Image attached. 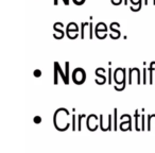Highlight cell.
<instances>
[{"mask_svg": "<svg viewBox=\"0 0 155 153\" xmlns=\"http://www.w3.org/2000/svg\"><path fill=\"white\" fill-rule=\"evenodd\" d=\"M147 70H148V68L144 67L143 68V77H142V83H143V84H146L147 83V78H148V77H147Z\"/></svg>", "mask_w": 155, "mask_h": 153, "instance_id": "obj_15", "label": "cell"}, {"mask_svg": "<svg viewBox=\"0 0 155 153\" xmlns=\"http://www.w3.org/2000/svg\"><path fill=\"white\" fill-rule=\"evenodd\" d=\"M72 80L75 84H82L86 80V73L83 68H75L72 72Z\"/></svg>", "mask_w": 155, "mask_h": 153, "instance_id": "obj_2", "label": "cell"}, {"mask_svg": "<svg viewBox=\"0 0 155 153\" xmlns=\"http://www.w3.org/2000/svg\"><path fill=\"white\" fill-rule=\"evenodd\" d=\"M33 121H34L35 123H39L41 121V116H35L34 118H33Z\"/></svg>", "mask_w": 155, "mask_h": 153, "instance_id": "obj_23", "label": "cell"}, {"mask_svg": "<svg viewBox=\"0 0 155 153\" xmlns=\"http://www.w3.org/2000/svg\"><path fill=\"white\" fill-rule=\"evenodd\" d=\"M89 29H91V30H89V38H93V22H89Z\"/></svg>", "mask_w": 155, "mask_h": 153, "instance_id": "obj_18", "label": "cell"}, {"mask_svg": "<svg viewBox=\"0 0 155 153\" xmlns=\"http://www.w3.org/2000/svg\"><path fill=\"white\" fill-rule=\"evenodd\" d=\"M146 128H144V115L141 116V131H144Z\"/></svg>", "mask_w": 155, "mask_h": 153, "instance_id": "obj_22", "label": "cell"}, {"mask_svg": "<svg viewBox=\"0 0 155 153\" xmlns=\"http://www.w3.org/2000/svg\"><path fill=\"white\" fill-rule=\"evenodd\" d=\"M85 115L84 114H81L78 116V131H81V122H82V119L85 118Z\"/></svg>", "mask_w": 155, "mask_h": 153, "instance_id": "obj_10", "label": "cell"}, {"mask_svg": "<svg viewBox=\"0 0 155 153\" xmlns=\"http://www.w3.org/2000/svg\"><path fill=\"white\" fill-rule=\"evenodd\" d=\"M127 125L129 127V131H131L132 130V117L131 116L127 118V120L125 121V122H121L120 130H122V131H127V128H125Z\"/></svg>", "mask_w": 155, "mask_h": 153, "instance_id": "obj_3", "label": "cell"}, {"mask_svg": "<svg viewBox=\"0 0 155 153\" xmlns=\"http://www.w3.org/2000/svg\"><path fill=\"white\" fill-rule=\"evenodd\" d=\"M77 130V117L75 115H72V131H75Z\"/></svg>", "mask_w": 155, "mask_h": 153, "instance_id": "obj_13", "label": "cell"}, {"mask_svg": "<svg viewBox=\"0 0 155 153\" xmlns=\"http://www.w3.org/2000/svg\"><path fill=\"white\" fill-rule=\"evenodd\" d=\"M125 72H127V69L125 68H117L114 73V78L116 83L121 85L123 88H124L125 84H127V82H125Z\"/></svg>", "mask_w": 155, "mask_h": 153, "instance_id": "obj_1", "label": "cell"}, {"mask_svg": "<svg viewBox=\"0 0 155 153\" xmlns=\"http://www.w3.org/2000/svg\"><path fill=\"white\" fill-rule=\"evenodd\" d=\"M54 84H58V70L55 66H54Z\"/></svg>", "mask_w": 155, "mask_h": 153, "instance_id": "obj_12", "label": "cell"}, {"mask_svg": "<svg viewBox=\"0 0 155 153\" xmlns=\"http://www.w3.org/2000/svg\"><path fill=\"white\" fill-rule=\"evenodd\" d=\"M100 129L103 131L104 127H103V115H100Z\"/></svg>", "mask_w": 155, "mask_h": 153, "instance_id": "obj_20", "label": "cell"}, {"mask_svg": "<svg viewBox=\"0 0 155 153\" xmlns=\"http://www.w3.org/2000/svg\"><path fill=\"white\" fill-rule=\"evenodd\" d=\"M153 65H155V62L150 63V67H149V83L153 84Z\"/></svg>", "mask_w": 155, "mask_h": 153, "instance_id": "obj_6", "label": "cell"}, {"mask_svg": "<svg viewBox=\"0 0 155 153\" xmlns=\"http://www.w3.org/2000/svg\"><path fill=\"white\" fill-rule=\"evenodd\" d=\"M108 84H112V68H108Z\"/></svg>", "mask_w": 155, "mask_h": 153, "instance_id": "obj_16", "label": "cell"}, {"mask_svg": "<svg viewBox=\"0 0 155 153\" xmlns=\"http://www.w3.org/2000/svg\"><path fill=\"white\" fill-rule=\"evenodd\" d=\"M117 112H118V110L117 108H114V120H115V123H114V130H117Z\"/></svg>", "mask_w": 155, "mask_h": 153, "instance_id": "obj_14", "label": "cell"}, {"mask_svg": "<svg viewBox=\"0 0 155 153\" xmlns=\"http://www.w3.org/2000/svg\"><path fill=\"white\" fill-rule=\"evenodd\" d=\"M107 30V27L104 22H99V24L96 26V32H99V31H103V32H106Z\"/></svg>", "mask_w": 155, "mask_h": 153, "instance_id": "obj_7", "label": "cell"}, {"mask_svg": "<svg viewBox=\"0 0 155 153\" xmlns=\"http://www.w3.org/2000/svg\"><path fill=\"white\" fill-rule=\"evenodd\" d=\"M134 118H135V129H136V131H140V128L138 127V120H139V114H138V110H136L135 111V114H134Z\"/></svg>", "mask_w": 155, "mask_h": 153, "instance_id": "obj_8", "label": "cell"}, {"mask_svg": "<svg viewBox=\"0 0 155 153\" xmlns=\"http://www.w3.org/2000/svg\"><path fill=\"white\" fill-rule=\"evenodd\" d=\"M63 1H64V5H69V1H68V0H63Z\"/></svg>", "mask_w": 155, "mask_h": 153, "instance_id": "obj_24", "label": "cell"}, {"mask_svg": "<svg viewBox=\"0 0 155 153\" xmlns=\"http://www.w3.org/2000/svg\"><path fill=\"white\" fill-rule=\"evenodd\" d=\"M73 2H74L77 5H81L85 2V0H73Z\"/></svg>", "mask_w": 155, "mask_h": 153, "instance_id": "obj_21", "label": "cell"}, {"mask_svg": "<svg viewBox=\"0 0 155 153\" xmlns=\"http://www.w3.org/2000/svg\"><path fill=\"white\" fill-rule=\"evenodd\" d=\"M68 1H69V0H68Z\"/></svg>", "mask_w": 155, "mask_h": 153, "instance_id": "obj_27", "label": "cell"}, {"mask_svg": "<svg viewBox=\"0 0 155 153\" xmlns=\"http://www.w3.org/2000/svg\"><path fill=\"white\" fill-rule=\"evenodd\" d=\"M33 75H34V77H36V78H38V77H41V71L39 70V69H36V70H34V72H33Z\"/></svg>", "mask_w": 155, "mask_h": 153, "instance_id": "obj_19", "label": "cell"}, {"mask_svg": "<svg viewBox=\"0 0 155 153\" xmlns=\"http://www.w3.org/2000/svg\"><path fill=\"white\" fill-rule=\"evenodd\" d=\"M151 120H152V117H151V115H148V128H147L148 131L151 130Z\"/></svg>", "mask_w": 155, "mask_h": 153, "instance_id": "obj_17", "label": "cell"}, {"mask_svg": "<svg viewBox=\"0 0 155 153\" xmlns=\"http://www.w3.org/2000/svg\"><path fill=\"white\" fill-rule=\"evenodd\" d=\"M65 75H66V81L67 83L66 84H69V62L65 63Z\"/></svg>", "mask_w": 155, "mask_h": 153, "instance_id": "obj_9", "label": "cell"}, {"mask_svg": "<svg viewBox=\"0 0 155 153\" xmlns=\"http://www.w3.org/2000/svg\"><path fill=\"white\" fill-rule=\"evenodd\" d=\"M54 66L58 68V73L61 75V78L63 79V82L66 84L67 83V81H66V75H65V72L63 71V69L61 68V66H60V64H58V62H54Z\"/></svg>", "mask_w": 155, "mask_h": 153, "instance_id": "obj_5", "label": "cell"}, {"mask_svg": "<svg viewBox=\"0 0 155 153\" xmlns=\"http://www.w3.org/2000/svg\"><path fill=\"white\" fill-rule=\"evenodd\" d=\"M87 22H82L81 24V38H84V34H85V27L87 26Z\"/></svg>", "mask_w": 155, "mask_h": 153, "instance_id": "obj_11", "label": "cell"}, {"mask_svg": "<svg viewBox=\"0 0 155 153\" xmlns=\"http://www.w3.org/2000/svg\"><path fill=\"white\" fill-rule=\"evenodd\" d=\"M78 32L79 31V27H78V25L75 24V22H70V24H68V26H67L66 28V33L68 32Z\"/></svg>", "mask_w": 155, "mask_h": 153, "instance_id": "obj_4", "label": "cell"}, {"mask_svg": "<svg viewBox=\"0 0 155 153\" xmlns=\"http://www.w3.org/2000/svg\"><path fill=\"white\" fill-rule=\"evenodd\" d=\"M124 5H127V0H124Z\"/></svg>", "mask_w": 155, "mask_h": 153, "instance_id": "obj_26", "label": "cell"}, {"mask_svg": "<svg viewBox=\"0 0 155 153\" xmlns=\"http://www.w3.org/2000/svg\"><path fill=\"white\" fill-rule=\"evenodd\" d=\"M54 5H58V0H54Z\"/></svg>", "mask_w": 155, "mask_h": 153, "instance_id": "obj_25", "label": "cell"}]
</instances>
